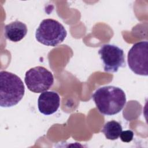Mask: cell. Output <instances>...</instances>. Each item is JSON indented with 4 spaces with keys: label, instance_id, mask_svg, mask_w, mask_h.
<instances>
[{
    "label": "cell",
    "instance_id": "1",
    "mask_svg": "<svg viewBox=\"0 0 148 148\" xmlns=\"http://www.w3.org/2000/svg\"><path fill=\"white\" fill-rule=\"evenodd\" d=\"M92 98L99 112L106 116L117 114L126 103L124 91L113 86L98 88L92 94Z\"/></svg>",
    "mask_w": 148,
    "mask_h": 148
},
{
    "label": "cell",
    "instance_id": "7",
    "mask_svg": "<svg viewBox=\"0 0 148 148\" xmlns=\"http://www.w3.org/2000/svg\"><path fill=\"white\" fill-rule=\"evenodd\" d=\"M60 104V96L55 91L43 92L38 99V109L45 115H50L55 113L58 110Z\"/></svg>",
    "mask_w": 148,
    "mask_h": 148
},
{
    "label": "cell",
    "instance_id": "10",
    "mask_svg": "<svg viewBox=\"0 0 148 148\" xmlns=\"http://www.w3.org/2000/svg\"><path fill=\"white\" fill-rule=\"evenodd\" d=\"M120 139L122 142L125 143L130 142L134 138V132L131 130H125L121 131L120 136Z\"/></svg>",
    "mask_w": 148,
    "mask_h": 148
},
{
    "label": "cell",
    "instance_id": "3",
    "mask_svg": "<svg viewBox=\"0 0 148 148\" xmlns=\"http://www.w3.org/2000/svg\"><path fill=\"white\" fill-rule=\"evenodd\" d=\"M66 35L62 24L56 20L46 18L41 21L36 29L35 38L44 45L54 47L62 42Z\"/></svg>",
    "mask_w": 148,
    "mask_h": 148
},
{
    "label": "cell",
    "instance_id": "6",
    "mask_svg": "<svg viewBox=\"0 0 148 148\" xmlns=\"http://www.w3.org/2000/svg\"><path fill=\"white\" fill-rule=\"evenodd\" d=\"M103 70L107 72H117L120 68L125 66L124 51L117 46L103 45L98 50Z\"/></svg>",
    "mask_w": 148,
    "mask_h": 148
},
{
    "label": "cell",
    "instance_id": "4",
    "mask_svg": "<svg viewBox=\"0 0 148 148\" xmlns=\"http://www.w3.org/2000/svg\"><path fill=\"white\" fill-rule=\"evenodd\" d=\"M24 82L29 90L40 93L46 91L53 86L54 77L52 73L46 68L38 66L26 72Z\"/></svg>",
    "mask_w": 148,
    "mask_h": 148
},
{
    "label": "cell",
    "instance_id": "5",
    "mask_svg": "<svg viewBox=\"0 0 148 148\" xmlns=\"http://www.w3.org/2000/svg\"><path fill=\"white\" fill-rule=\"evenodd\" d=\"M127 62L130 69L135 74L148 75L147 41H140L132 46L128 53Z\"/></svg>",
    "mask_w": 148,
    "mask_h": 148
},
{
    "label": "cell",
    "instance_id": "8",
    "mask_svg": "<svg viewBox=\"0 0 148 148\" xmlns=\"http://www.w3.org/2000/svg\"><path fill=\"white\" fill-rule=\"evenodd\" d=\"M27 27L24 23L16 20L4 27L5 37L9 40L17 42L23 39L27 33Z\"/></svg>",
    "mask_w": 148,
    "mask_h": 148
},
{
    "label": "cell",
    "instance_id": "2",
    "mask_svg": "<svg viewBox=\"0 0 148 148\" xmlns=\"http://www.w3.org/2000/svg\"><path fill=\"white\" fill-rule=\"evenodd\" d=\"M25 87L21 79L12 72H0V106L9 108L17 105L23 98Z\"/></svg>",
    "mask_w": 148,
    "mask_h": 148
},
{
    "label": "cell",
    "instance_id": "9",
    "mask_svg": "<svg viewBox=\"0 0 148 148\" xmlns=\"http://www.w3.org/2000/svg\"><path fill=\"white\" fill-rule=\"evenodd\" d=\"M121 124L115 120H112L106 123L102 130L106 139L109 140H116L118 139L122 131Z\"/></svg>",
    "mask_w": 148,
    "mask_h": 148
}]
</instances>
